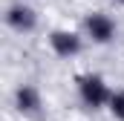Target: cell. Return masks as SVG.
I'll return each instance as SVG.
<instances>
[{"mask_svg": "<svg viewBox=\"0 0 124 121\" xmlns=\"http://www.w3.org/2000/svg\"><path fill=\"white\" fill-rule=\"evenodd\" d=\"M78 98L87 110H101V107H110V98H113V90L110 84L95 75V72H87L78 78Z\"/></svg>", "mask_w": 124, "mask_h": 121, "instance_id": "6da1fadb", "label": "cell"}, {"mask_svg": "<svg viewBox=\"0 0 124 121\" xmlns=\"http://www.w3.org/2000/svg\"><path fill=\"white\" fill-rule=\"evenodd\" d=\"M116 32H118L116 20L110 15H104V12H90L84 17V38L93 40V43H98V46H107L116 38Z\"/></svg>", "mask_w": 124, "mask_h": 121, "instance_id": "7a4b0ae2", "label": "cell"}, {"mask_svg": "<svg viewBox=\"0 0 124 121\" xmlns=\"http://www.w3.org/2000/svg\"><path fill=\"white\" fill-rule=\"evenodd\" d=\"M110 113L118 121H124V90H113V98H110Z\"/></svg>", "mask_w": 124, "mask_h": 121, "instance_id": "8992f818", "label": "cell"}, {"mask_svg": "<svg viewBox=\"0 0 124 121\" xmlns=\"http://www.w3.org/2000/svg\"><path fill=\"white\" fill-rule=\"evenodd\" d=\"M6 23H9V29H15L17 35H29L38 26V12L32 9L29 3L17 0V3H12L6 9Z\"/></svg>", "mask_w": 124, "mask_h": 121, "instance_id": "3957f363", "label": "cell"}, {"mask_svg": "<svg viewBox=\"0 0 124 121\" xmlns=\"http://www.w3.org/2000/svg\"><path fill=\"white\" fill-rule=\"evenodd\" d=\"M113 3H118V6H124V0H113Z\"/></svg>", "mask_w": 124, "mask_h": 121, "instance_id": "52a82bcc", "label": "cell"}, {"mask_svg": "<svg viewBox=\"0 0 124 121\" xmlns=\"http://www.w3.org/2000/svg\"><path fill=\"white\" fill-rule=\"evenodd\" d=\"M15 107H17V113H23V115L40 113V107H43V95H40V90L32 87V84H20V87L15 90Z\"/></svg>", "mask_w": 124, "mask_h": 121, "instance_id": "5b68a950", "label": "cell"}, {"mask_svg": "<svg viewBox=\"0 0 124 121\" xmlns=\"http://www.w3.org/2000/svg\"><path fill=\"white\" fill-rule=\"evenodd\" d=\"M49 46H52V52L58 58H75L84 49V38L72 29H55L49 35Z\"/></svg>", "mask_w": 124, "mask_h": 121, "instance_id": "277c9868", "label": "cell"}]
</instances>
